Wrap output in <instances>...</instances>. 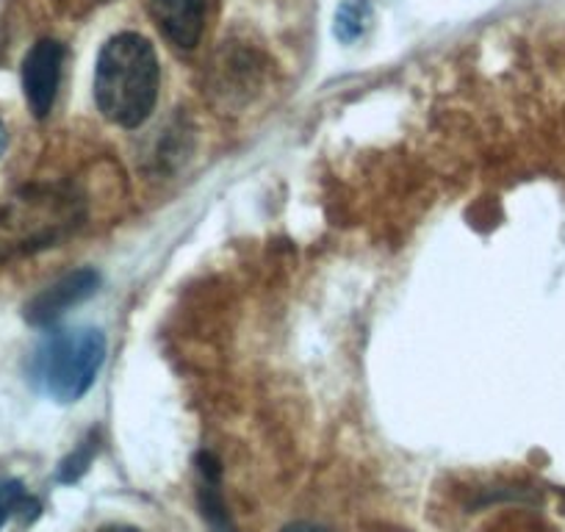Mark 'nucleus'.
<instances>
[{"instance_id":"nucleus-1","label":"nucleus","mask_w":565,"mask_h":532,"mask_svg":"<svg viewBox=\"0 0 565 532\" xmlns=\"http://www.w3.org/2000/svg\"><path fill=\"white\" fill-rule=\"evenodd\" d=\"M159 81V58L145 36H111L97 56V108L119 128H139L156 108Z\"/></svg>"},{"instance_id":"nucleus-2","label":"nucleus","mask_w":565,"mask_h":532,"mask_svg":"<svg viewBox=\"0 0 565 532\" xmlns=\"http://www.w3.org/2000/svg\"><path fill=\"white\" fill-rule=\"evenodd\" d=\"M84 220V203L67 187H31L0 203V260L23 258L67 238Z\"/></svg>"},{"instance_id":"nucleus-3","label":"nucleus","mask_w":565,"mask_h":532,"mask_svg":"<svg viewBox=\"0 0 565 532\" xmlns=\"http://www.w3.org/2000/svg\"><path fill=\"white\" fill-rule=\"evenodd\" d=\"M106 361V336L97 328L56 330L36 347L31 358V380L56 403H78L95 385Z\"/></svg>"},{"instance_id":"nucleus-4","label":"nucleus","mask_w":565,"mask_h":532,"mask_svg":"<svg viewBox=\"0 0 565 532\" xmlns=\"http://www.w3.org/2000/svg\"><path fill=\"white\" fill-rule=\"evenodd\" d=\"M64 47L53 40H42L31 47L23 62V89L34 117H47L56 103L58 81H62Z\"/></svg>"},{"instance_id":"nucleus-5","label":"nucleus","mask_w":565,"mask_h":532,"mask_svg":"<svg viewBox=\"0 0 565 532\" xmlns=\"http://www.w3.org/2000/svg\"><path fill=\"white\" fill-rule=\"evenodd\" d=\"M97 286H100L97 273H92V269H78V273L67 275V278L47 286L42 295H36L34 300L29 302V308H25V319H29L31 324L56 322V319L62 317V313H67L70 308L89 300L97 291Z\"/></svg>"},{"instance_id":"nucleus-6","label":"nucleus","mask_w":565,"mask_h":532,"mask_svg":"<svg viewBox=\"0 0 565 532\" xmlns=\"http://www.w3.org/2000/svg\"><path fill=\"white\" fill-rule=\"evenodd\" d=\"M161 34L181 51H192L205 29V0H150Z\"/></svg>"},{"instance_id":"nucleus-7","label":"nucleus","mask_w":565,"mask_h":532,"mask_svg":"<svg viewBox=\"0 0 565 532\" xmlns=\"http://www.w3.org/2000/svg\"><path fill=\"white\" fill-rule=\"evenodd\" d=\"M369 18H372V9L366 0H344L335 14V36L341 42L361 40L369 29Z\"/></svg>"},{"instance_id":"nucleus-8","label":"nucleus","mask_w":565,"mask_h":532,"mask_svg":"<svg viewBox=\"0 0 565 532\" xmlns=\"http://www.w3.org/2000/svg\"><path fill=\"white\" fill-rule=\"evenodd\" d=\"M25 510H40V504L29 497L20 480H0V530L12 515L25 513Z\"/></svg>"},{"instance_id":"nucleus-9","label":"nucleus","mask_w":565,"mask_h":532,"mask_svg":"<svg viewBox=\"0 0 565 532\" xmlns=\"http://www.w3.org/2000/svg\"><path fill=\"white\" fill-rule=\"evenodd\" d=\"M280 532H330V530H324V526L319 524H308V521H295V524L282 526Z\"/></svg>"},{"instance_id":"nucleus-10","label":"nucleus","mask_w":565,"mask_h":532,"mask_svg":"<svg viewBox=\"0 0 565 532\" xmlns=\"http://www.w3.org/2000/svg\"><path fill=\"white\" fill-rule=\"evenodd\" d=\"M97 532H141V530H136V526H128V524H108Z\"/></svg>"},{"instance_id":"nucleus-11","label":"nucleus","mask_w":565,"mask_h":532,"mask_svg":"<svg viewBox=\"0 0 565 532\" xmlns=\"http://www.w3.org/2000/svg\"><path fill=\"white\" fill-rule=\"evenodd\" d=\"M9 145V134H7V125L0 123V156H3V150H7Z\"/></svg>"}]
</instances>
